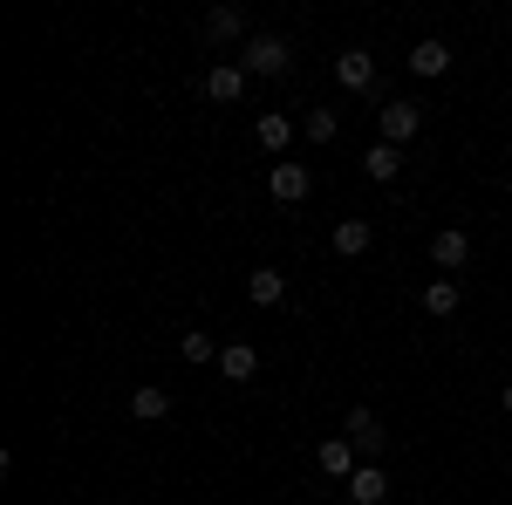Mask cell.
I'll return each instance as SVG.
<instances>
[{
    "instance_id": "2",
    "label": "cell",
    "mask_w": 512,
    "mask_h": 505,
    "mask_svg": "<svg viewBox=\"0 0 512 505\" xmlns=\"http://www.w3.org/2000/svg\"><path fill=\"white\" fill-rule=\"evenodd\" d=\"M342 437L362 451V465H376V458H383V444H390V430H383V417H376L369 403H355L349 417H342Z\"/></svg>"
},
{
    "instance_id": "16",
    "label": "cell",
    "mask_w": 512,
    "mask_h": 505,
    "mask_svg": "<svg viewBox=\"0 0 512 505\" xmlns=\"http://www.w3.org/2000/svg\"><path fill=\"white\" fill-rule=\"evenodd\" d=\"M369 246H376V226H369V219H342V226H335V253H342V260H362Z\"/></svg>"
},
{
    "instance_id": "10",
    "label": "cell",
    "mask_w": 512,
    "mask_h": 505,
    "mask_svg": "<svg viewBox=\"0 0 512 505\" xmlns=\"http://www.w3.org/2000/svg\"><path fill=\"white\" fill-rule=\"evenodd\" d=\"M253 144L267 157H287V144H294V117H280V110H260V123H253Z\"/></svg>"
},
{
    "instance_id": "7",
    "label": "cell",
    "mask_w": 512,
    "mask_h": 505,
    "mask_svg": "<svg viewBox=\"0 0 512 505\" xmlns=\"http://www.w3.org/2000/svg\"><path fill=\"white\" fill-rule=\"evenodd\" d=\"M431 267L451 280V273H465L472 267V233H458V226H444V233L431 239Z\"/></svg>"
},
{
    "instance_id": "22",
    "label": "cell",
    "mask_w": 512,
    "mask_h": 505,
    "mask_svg": "<svg viewBox=\"0 0 512 505\" xmlns=\"http://www.w3.org/2000/svg\"><path fill=\"white\" fill-rule=\"evenodd\" d=\"M506 164H512V144H506Z\"/></svg>"
},
{
    "instance_id": "6",
    "label": "cell",
    "mask_w": 512,
    "mask_h": 505,
    "mask_svg": "<svg viewBox=\"0 0 512 505\" xmlns=\"http://www.w3.org/2000/svg\"><path fill=\"white\" fill-rule=\"evenodd\" d=\"M315 465H321V478H335V485H349L355 471H362V451H355L349 437H321V444H315Z\"/></svg>"
},
{
    "instance_id": "1",
    "label": "cell",
    "mask_w": 512,
    "mask_h": 505,
    "mask_svg": "<svg viewBox=\"0 0 512 505\" xmlns=\"http://www.w3.org/2000/svg\"><path fill=\"white\" fill-rule=\"evenodd\" d=\"M239 69L246 76H287L294 69V48H287V35H253L239 48Z\"/></svg>"
},
{
    "instance_id": "13",
    "label": "cell",
    "mask_w": 512,
    "mask_h": 505,
    "mask_svg": "<svg viewBox=\"0 0 512 505\" xmlns=\"http://www.w3.org/2000/svg\"><path fill=\"white\" fill-rule=\"evenodd\" d=\"M130 417H137V424H164V417H171V389L164 383H137L130 389Z\"/></svg>"
},
{
    "instance_id": "17",
    "label": "cell",
    "mask_w": 512,
    "mask_h": 505,
    "mask_svg": "<svg viewBox=\"0 0 512 505\" xmlns=\"http://www.w3.org/2000/svg\"><path fill=\"white\" fill-rule=\"evenodd\" d=\"M253 369H260V349H246V342L219 349V376H226V383H253Z\"/></svg>"
},
{
    "instance_id": "9",
    "label": "cell",
    "mask_w": 512,
    "mask_h": 505,
    "mask_svg": "<svg viewBox=\"0 0 512 505\" xmlns=\"http://www.w3.org/2000/svg\"><path fill=\"white\" fill-rule=\"evenodd\" d=\"M267 192H274L280 205H301V198L315 192V171H308V164H274V171H267Z\"/></svg>"
},
{
    "instance_id": "20",
    "label": "cell",
    "mask_w": 512,
    "mask_h": 505,
    "mask_svg": "<svg viewBox=\"0 0 512 505\" xmlns=\"http://www.w3.org/2000/svg\"><path fill=\"white\" fill-rule=\"evenodd\" d=\"M178 355H185V362H219V342H212L205 328H185V335H178Z\"/></svg>"
},
{
    "instance_id": "12",
    "label": "cell",
    "mask_w": 512,
    "mask_h": 505,
    "mask_svg": "<svg viewBox=\"0 0 512 505\" xmlns=\"http://www.w3.org/2000/svg\"><path fill=\"white\" fill-rule=\"evenodd\" d=\"M246 301H253V308H280V301H287V273L280 267H253L246 273Z\"/></svg>"
},
{
    "instance_id": "21",
    "label": "cell",
    "mask_w": 512,
    "mask_h": 505,
    "mask_svg": "<svg viewBox=\"0 0 512 505\" xmlns=\"http://www.w3.org/2000/svg\"><path fill=\"white\" fill-rule=\"evenodd\" d=\"M499 403H506V417H512V383H506V389H499Z\"/></svg>"
},
{
    "instance_id": "15",
    "label": "cell",
    "mask_w": 512,
    "mask_h": 505,
    "mask_svg": "<svg viewBox=\"0 0 512 505\" xmlns=\"http://www.w3.org/2000/svg\"><path fill=\"white\" fill-rule=\"evenodd\" d=\"M342 492H349L355 505H383V499H390V471H383V465H362Z\"/></svg>"
},
{
    "instance_id": "18",
    "label": "cell",
    "mask_w": 512,
    "mask_h": 505,
    "mask_svg": "<svg viewBox=\"0 0 512 505\" xmlns=\"http://www.w3.org/2000/svg\"><path fill=\"white\" fill-rule=\"evenodd\" d=\"M362 171H369L376 185H390L396 171H403V151H396V144H369V151H362Z\"/></svg>"
},
{
    "instance_id": "11",
    "label": "cell",
    "mask_w": 512,
    "mask_h": 505,
    "mask_svg": "<svg viewBox=\"0 0 512 505\" xmlns=\"http://www.w3.org/2000/svg\"><path fill=\"white\" fill-rule=\"evenodd\" d=\"M403 62H410V76H444V69H451V41H437V35H424L417 41V48H410V55H403Z\"/></svg>"
},
{
    "instance_id": "14",
    "label": "cell",
    "mask_w": 512,
    "mask_h": 505,
    "mask_svg": "<svg viewBox=\"0 0 512 505\" xmlns=\"http://www.w3.org/2000/svg\"><path fill=\"white\" fill-rule=\"evenodd\" d=\"M458 308H465V287H458V280H444V273L424 280V314H431V321H451Z\"/></svg>"
},
{
    "instance_id": "3",
    "label": "cell",
    "mask_w": 512,
    "mask_h": 505,
    "mask_svg": "<svg viewBox=\"0 0 512 505\" xmlns=\"http://www.w3.org/2000/svg\"><path fill=\"white\" fill-rule=\"evenodd\" d=\"M335 82H342L349 96H376V89H383V69H376L369 48H342V55H335Z\"/></svg>"
},
{
    "instance_id": "23",
    "label": "cell",
    "mask_w": 512,
    "mask_h": 505,
    "mask_svg": "<svg viewBox=\"0 0 512 505\" xmlns=\"http://www.w3.org/2000/svg\"><path fill=\"white\" fill-rule=\"evenodd\" d=\"M260 505H267V499H260Z\"/></svg>"
},
{
    "instance_id": "19",
    "label": "cell",
    "mask_w": 512,
    "mask_h": 505,
    "mask_svg": "<svg viewBox=\"0 0 512 505\" xmlns=\"http://www.w3.org/2000/svg\"><path fill=\"white\" fill-rule=\"evenodd\" d=\"M301 137H308V144L321 151V144H335V137H342V117H335V110H321V103H315V110L301 117Z\"/></svg>"
},
{
    "instance_id": "5",
    "label": "cell",
    "mask_w": 512,
    "mask_h": 505,
    "mask_svg": "<svg viewBox=\"0 0 512 505\" xmlns=\"http://www.w3.org/2000/svg\"><path fill=\"white\" fill-rule=\"evenodd\" d=\"M198 41H205V48H246L253 28H246V14H239V7H212V14H205V28H198Z\"/></svg>"
},
{
    "instance_id": "4",
    "label": "cell",
    "mask_w": 512,
    "mask_h": 505,
    "mask_svg": "<svg viewBox=\"0 0 512 505\" xmlns=\"http://www.w3.org/2000/svg\"><path fill=\"white\" fill-rule=\"evenodd\" d=\"M376 130H383V144H396V151H403V144L424 130V110H417L410 96H390V103L376 110Z\"/></svg>"
},
{
    "instance_id": "8",
    "label": "cell",
    "mask_w": 512,
    "mask_h": 505,
    "mask_svg": "<svg viewBox=\"0 0 512 505\" xmlns=\"http://www.w3.org/2000/svg\"><path fill=\"white\" fill-rule=\"evenodd\" d=\"M246 69H239V62H205V76H198V89H205V96H212V103H239V96H246Z\"/></svg>"
}]
</instances>
